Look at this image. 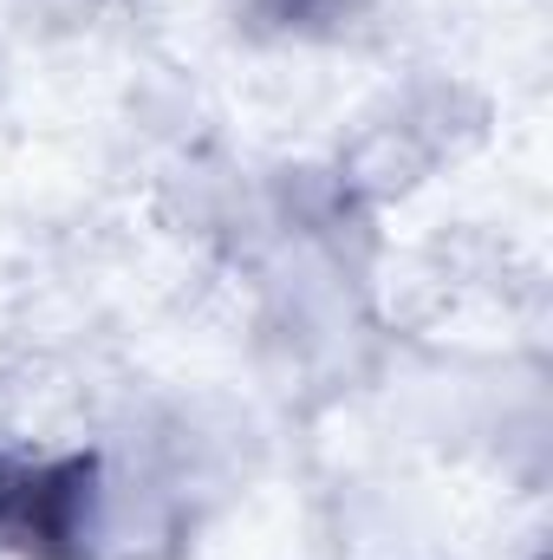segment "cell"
Masks as SVG:
<instances>
[{
    "mask_svg": "<svg viewBox=\"0 0 553 560\" xmlns=\"http://www.w3.org/2000/svg\"><path fill=\"white\" fill-rule=\"evenodd\" d=\"M111 541V489L98 456L0 450V548L26 560H98Z\"/></svg>",
    "mask_w": 553,
    "mask_h": 560,
    "instance_id": "cell-1",
    "label": "cell"
}]
</instances>
